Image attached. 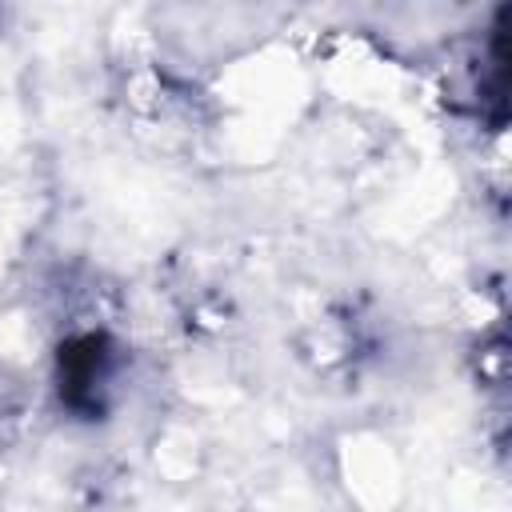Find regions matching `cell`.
Here are the masks:
<instances>
[{"instance_id":"cell-1","label":"cell","mask_w":512,"mask_h":512,"mask_svg":"<svg viewBox=\"0 0 512 512\" xmlns=\"http://www.w3.org/2000/svg\"><path fill=\"white\" fill-rule=\"evenodd\" d=\"M120 348L108 332L80 328L56 348V396L80 420H100L116 396Z\"/></svg>"}]
</instances>
